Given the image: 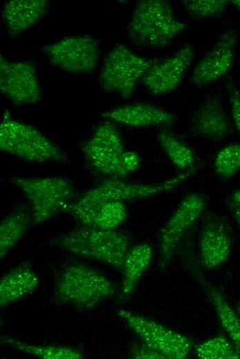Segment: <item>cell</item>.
Listing matches in <instances>:
<instances>
[{"mask_svg": "<svg viewBox=\"0 0 240 359\" xmlns=\"http://www.w3.org/2000/svg\"><path fill=\"white\" fill-rule=\"evenodd\" d=\"M50 244L80 257L95 260L122 271L130 238L115 229L83 226L55 237Z\"/></svg>", "mask_w": 240, "mask_h": 359, "instance_id": "obj_1", "label": "cell"}, {"mask_svg": "<svg viewBox=\"0 0 240 359\" xmlns=\"http://www.w3.org/2000/svg\"><path fill=\"white\" fill-rule=\"evenodd\" d=\"M188 28V24L176 18L168 1L142 0L134 6L128 34L136 46L163 48Z\"/></svg>", "mask_w": 240, "mask_h": 359, "instance_id": "obj_2", "label": "cell"}, {"mask_svg": "<svg viewBox=\"0 0 240 359\" xmlns=\"http://www.w3.org/2000/svg\"><path fill=\"white\" fill-rule=\"evenodd\" d=\"M115 291L114 283L101 272L85 264H71L56 279L54 300L79 309H90L111 298Z\"/></svg>", "mask_w": 240, "mask_h": 359, "instance_id": "obj_3", "label": "cell"}, {"mask_svg": "<svg viewBox=\"0 0 240 359\" xmlns=\"http://www.w3.org/2000/svg\"><path fill=\"white\" fill-rule=\"evenodd\" d=\"M0 149L30 162H66V153L42 132L3 114L0 124Z\"/></svg>", "mask_w": 240, "mask_h": 359, "instance_id": "obj_4", "label": "cell"}, {"mask_svg": "<svg viewBox=\"0 0 240 359\" xmlns=\"http://www.w3.org/2000/svg\"><path fill=\"white\" fill-rule=\"evenodd\" d=\"M8 181L20 190L28 200L34 224H41L50 220L62 211L74 195L73 183L62 177L13 176Z\"/></svg>", "mask_w": 240, "mask_h": 359, "instance_id": "obj_5", "label": "cell"}, {"mask_svg": "<svg viewBox=\"0 0 240 359\" xmlns=\"http://www.w3.org/2000/svg\"><path fill=\"white\" fill-rule=\"evenodd\" d=\"M157 61L138 55L127 46L119 44L104 59L99 84L103 90L128 99L133 95L139 81Z\"/></svg>", "mask_w": 240, "mask_h": 359, "instance_id": "obj_6", "label": "cell"}, {"mask_svg": "<svg viewBox=\"0 0 240 359\" xmlns=\"http://www.w3.org/2000/svg\"><path fill=\"white\" fill-rule=\"evenodd\" d=\"M117 313L142 342L166 358L185 359L194 346L191 338L152 319L123 309Z\"/></svg>", "mask_w": 240, "mask_h": 359, "instance_id": "obj_7", "label": "cell"}, {"mask_svg": "<svg viewBox=\"0 0 240 359\" xmlns=\"http://www.w3.org/2000/svg\"><path fill=\"white\" fill-rule=\"evenodd\" d=\"M196 168L183 171L164 181L134 183L112 177L85 193L80 199L97 202H127L145 199L174 190L196 172Z\"/></svg>", "mask_w": 240, "mask_h": 359, "instance_id": "obj_8", "label": "cell"}, {"mask_svg": "<svg viewBox=\"0 0 240 359\" xmlns=\"http://www.w3.org/2000/svg\"><path fill=\"white\" fill-rule=\"evenodd\" d=\"M43 51L53 66L74 74L92 72L100 57L98 41L90 35L65 37L45 46Z\"/></svg>", "mask_w": 240, "mask_h": 359, "instance_id": "obj_9", "label": "cell"}, {"mask_svg": "<svg viewBox=\"0 0 240 359\" xmlns=\"http://www.w3.org/2000/svg\"><path fill=\"white\" fill-rule=\"evenodd\" d=\"M206 203L201 193L187 195L163 226L159 235L160 269L169 266L183 236L200 217Z\"/></svg>", "mask_w": 240, "mask_h": 359, "instance_id": "obj_10", "label": "cell"}, {"mask_svg": "<svg viewBox=\"0 0 240 359\" xmlns=\"http://www.w3.org/2000/svg\"><path fill=\"white\" fill-rule=\"evenodd\" d=\"M0 90L17 105H31L41 98V88L34 65L26 61H10L0 55Z\"/></svg>", "mask_w": 240, "mask_h": 359, "instance_id": "obj_11", "label": "cell"}, {"mask_svg": "<svg viewBox=\"0 0 240 359\" xmlns=\"http://www.w3.org/2000/svg\"><path fill=\"white\" fill-rule=\"evenodd\" d=\"M83 151L95 170L117 178L120 158L125 151L121 135L113 122L106 121L100 124L85 143Z\"/></svg>", "mask_w": 240, "mask_h": 359, "instance_id": "obj_12", "label": "cell"}, {"mask_svg": "<svg viewBox=\"0 0 240 359\" xmlns=\"http://www.w3.org/2000/svg\"><path fill=\"white\" fill-rule=\"evenodd\" d=\"M199 262L206 269L217 268L228 258L232 248L230 229L219 215H204L199 239Z\"/></svg>", "mask_w": 240, "mask_h": 359, "instance_id": "obj_13", "label": "cell"}, {"mask_svg": "<svg viewBox=\"0 0 240 359\" xmlns=\"http://www.w3.org/2000/svg\"><path fill=\"white\" fill-rule=\"evenodd\" d=\"M194 56L192 46L186 43L170 57L157 61L142 78L145 87L154 95L173 91L181 83Z\"/></svg>", "mask_w": 240, "mask_h": 359, "instance_id": "obj_14", "label": "cell"}, {"mask_svg": "<svg viewBox=\"0 0 240 359\" xmlns=\"http://www.w3.org/2000/svg\"><path fill=\"white\" fill-rule=\"evenodd\" d=\"M237 39L234 30L224 32L194 67L190 83L195 86H201L225 76L233 64Z\"/></svg>", "mask_w": 240, "mask_h": 359, "instance_id": "obj_15", "label": "cell"}, {"mask_svg": "<svg viewBox=\"0 0 240 359\" xmlns=\"http://www.w3.org/2000/svg\"><path fill=\"white\" fill-rule=\"evenodd\" d=\"M182 260L187 270L199 284L213 307L219 322L233 344L240 349V318L222 292L205 276L190 251H185Z\"/></svg>", "mask_w": 240, "mask_h": 359, "instance_id": "obj_16", "label": "cell"}, {"mask_svg": "<svg viewBox=\"0 0 240 359\" xmlns=\"http://www.w3.org/2000/svg\"><path fill=\"white\" fill-rule=\"evenodd\" d=\"M112 122L131 127L169 126L177 121L173 113L148 103H135L115 107L103 113Z\"/></svg>", "mask_w": 240, "mask_h": 359, "instance_id": "obj_17", "label": "cell"}, {"mask_svg": "<svg viewBox=\"0 0 240 359\" xmlns=\"http://www.w3.org/2000/svg\"><path fill=\"white\" fill-rule=\"evenodd\" d=\"M192 132L216 142L229 136L232 128L228 118L216 96L206 99L194 113L191 119Z\"/></svg>", "mask_w": 240, "mask_h": 359, "instance_id": "obj_18", "label": "cell"}, {"mask_svg": "<svg viewBox=\"0 0 240 359\" xmlns=\"http://www.w3.org/2000/svg\"><path fill=\"white\" fill-rule=\"evenodd\" d=\"M39 284L40 278L30 262L15 266L0 280L1 309L32 294Z\"/></svg>", "mask_w": 240, "mask_h": 359, "instance_id": "obj_19", "label": "cell"}, {"mask_svg": "<svg viewBox=\"0 0 240 359\" xmlns=\"http://www.w3.org/2000/svg\"><path fill=\"white\" fill-rule=\"evenodd\" d=\"M46 0H11L4 3L1 15L9 35L17 37L37 23L47 13Z\"/></svg>", "mask_w": 240, "mask_h": 359, "instance_id": "obj_20", "label": "cell"}, {"mask_svg": "<svg viewBox=\"0 0 240 359\" xmlns=\"http://www.w3.org/2000/svg\"><path fill=\"white\" fill-rule=\"evenodd\" d=\"M153 255L148 243L138 244L130 248L124 261L123 280L119 302H126L133 293L142 275L149 266Z\"/></svg>", "mask_w": 240, "mask_h": 359, "instance_id": "obj_21", "label": "cell"}, {"mask_svg": "<svg viewBox=\"0 0 240 359\" xmlns=\"http://www.w3.org/2000/svg\"><path fill=\"white\" fill-rule=\"evenodd\" d=\"M33 224V217L26 207L20 206L7 215L0 224V258L7 253L23 237Z\"/></svg>", "mask_w": 240, "mask_h": 359, "instance_id": "obj_22", "label": "cell"}, {"mask_svg": "<svg viewBox=\"0 0 240 359\" xmlns=\"http://www.w3.org/2000/svg\"><path fill=\"white\" fill-rule=\"evenodd\" d=\"M0 342L19 351L44 359H81L83 353L65 345H39L28 343L8 335L1 336Z\"/></svg>", "mask_w": 240, "mask_h": 359, "instance_id": "obj_23", "label": "cell"}, {"mask_svg": "<svg viewBox=\"0 0 240 359\" xmlns=\"http://www.w3.org/2000/svg\"><path fill=\"white\" fill-rule=\"evenodd\" d=\"M157 139L161 147L171 162L183 171L194 167L195 157L192 151L173 133L166 129L160 130Z\"/></svg>", "mask_w": 240, "mask_h": 359, "instance_id": "obj_24", "label": "cell"}, {"mask_svg": "<svg viewBox=\"0 0 240 359\" xmlns=\"http://www.w3.org/2000/svg\"><path fill=\"white\" fill-rule=\"evenodd\" d=\"M195 353L202 359H239L240 349L223 334L208 338L199 344Z\"/></svg>", "mask_w": 240, "mask_h": 359, "instance_id": "obj_25", "label": "cell"}, {"mask_svg": "<svg viewBox=\"0 0 240 359\" xmlns=\"http://www.w3.org/2000/svg\"><path fill=\"white\" fill-rule=\"evenodd\" d=\"M126 206L121 202H100L94 226L102 229H114L126 218Z\"/></svg>", "mask_w": 240, "mask_h": 359, "instance_id": "obj_26", "label": "cell"}, {"mask_svg": "<svg viewBox=\"0 0 240 359\" xmlns=\"http://www.w3.org/2000/svg\"><path fill=\"white\" fill-rule=\"evenodd\" d=\"M217 175L228 180L240 170V144H232L221 149L214 162Z\"/></svg>", "mask_w": 240, "mask_h": 359, "instance_id": "obj_27", "label": "cell"}, {"mask_svg": "<svg viewBox=\"0 0 240 359\" xmlns=\"http://www.w3.org/2000/svg\"><path fill=\"white\" fill-rule=\"evenodd\" d=\"M183 5L190 17L194 19L219 17L226 11L229 1L185 0Z\"/></svg>", "mask_w": 240, "mask_h": 359, "instance_id": "obj_28", "label": "cell"}, {"mask_svg": "<svg viewBox=\"0 0 240 359\" xmlns=\"http://www.w3.org/2000/svg\"><path fill=\"white\" fill-rule=\"evenodd\" d=\"M141 158L133 151H125L119 161L117 178H123L137 170L141 166Z\"/></svg>", "mask_w": 240, "mask_h": 359, "instance_id": "obj_29", "label": "cell"}, {"mask_svg": "<svg viewBox=\"0 0 240 359\" xmlns=\"http://www.w3.org/2000/svg\"><path fill=\"white\" fill-rule=\"evenodd\" d=\"M231 107L232 117L235 127L240 134V92L232 84L227 85Z\"/></svg>", "mask_w": 240, "mask_h": 359, "instance_id": "obj_30", "label": "cell"}, {"mask_svg": "<svg viewBox=\"0 0 240 359\" xmlns=\"http://www.w3.org/2000/svg\"><path fill=\"white\" fill-rule=\"evenodd\" d=\"M130 353L133 358L137 359H165L159 352L154 350L143 342L134 343L130 346Z\"/></svg>", "mask_w": 240, "mask_h": 359, "instance_id": "obj_31", "label": "cell"}, {"mask_svg": "<svg viewBox=\"0 0 240 359\" xmlns=\"http://www.w3.org/2000/svg\"><path fill=\"white\" fill-rule=\"evenodd\" d=\"M228 206L231 214L240 229V203L230 199L228 202Z\"/></svg>", "mask_w": 240, "mask_h": 359, "instance_id": "obj_32", "label": "cell"}, {"mask_svg": "<svg viewBox=\"0 0 240 359\" xmlns=\"http://www.w3.org/2000/svg\"><path fill=\"white\" fill-rule=\"evenodd\" d=\"M230 200L240 203V191H234L230 197Z\"/></svg>", "mask_w": 240, "mask_h": 359, "instance_id": "obj_33", "label": "cell"}, {"mask_svg": "<svg viewBox=\"0 0 240 359\" xmlns=\"http://www.w3.org/2000/svg\"><path fill=\"white\" fill-rule=\"evenodd\" d=\"M229 1L236 9L240 10V0H233Z\"/></svg>", "mask_w": 240, "mask_h": 359, "instance_id": "obj_34", "label": "cell"}, {"mask_svg": "<svg viewBox=\"0 0 240 359\" xmlns=\"http://www.w3.org/2000/svg\"><path fill=\"white\" fill-rule=\"evenodd\" d=\"M236 310H237L236 311H237V314L239 315V316L240 318V300L239 301V302L237 304Z\"/></svg>", "mask_w": 240, "mask_h": 359, "instance_id": "obj_35", "label": "cell"}]
</instances>
